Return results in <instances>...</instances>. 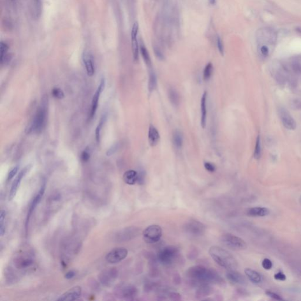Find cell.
Wrapping results in <instances>:
<instances>
[{
	"label": "cell",
	"instance_id": "cell-1",
	"mask_svg": "<svg viewBox=\"0 0 301 301\" xmlns=\"http://www.w3.org/2000/svg\"><path fill=\"white\" fill-rule=\"evenodd\" d=\"M256 39L260 57L263 59L267 58L277 43L276 31L271 28H262L256 32Z\"/></svg>",
	"mask_w": 301,
	"mask_h": 301
},
{
	"label": "cell",
	"instance_id": "cell-2",
	"mask_svg": "<svg viewBox=\"0 0 301 301\" xmlns=\"http://www.w3.org/2000/svg\"><path fill=\"white\" fill-rule=\"evenodd\" d=\"M209 254L213 260L227 270H235L238 266L236 259L228 251L218 246H212Z\"/></svg>",
	"mask_w": 301,
	"mask_h": 301
},
{
	"label": "cell",
	"instance_id": "cell-3",
	"mask_svg": "<svg viewBox=\"0 0 301 301\" xmlns=\"http://www.w3.org/2000/svg\"><path fill=\"white\" fill-rule=\"evenodd\" d=\"M186 277L192 286H198L208 283L209 269L203 265H194L186 272Z\"/></svg>",
	"mask_w": 301,
	"mask_h": 301
},
{
	"label": "cell",
	"instance_id": "cell-4",
	"mask_svg": "<svg viewBox=\"0 0 301 301\" xmlns=\"http://www.w3.org/2000/svg\"><path fill=\"white\" fill-rule=\"evenodd\" d=\"M46 106V103L43 101V103L37 110L34 118L30 124L27 125L25 129L27 133L31 132L40 133L43 131L47 121V111Z\"/></svg>",
	"mask_w": 301,
	"mask_h": 301
},
{
	"label": "cell",
	"instance_id": "cell-5",
	"mask_svg": "<svg viewBox=\"0 0 301 301\" xmlns=\"http://www.w3.org/2000/svg\"><path fill=\"white\" fill-rule=\"evenodd\" d=\"M179 249L174 245L163 248L157 254V260L162 265H171L175 263L179 256Z\"/></svg>",
	"mask_w": 301,
	"mask_h": 301
},
{
	"label": "cell",
	"instance_id": "cell-6",
	"mask_svg": "<svg viewBox=\"0 0 301 301\" xmlns=\"http://www.w3.org/2000/svg\"><path fill=\"white\" fill-rule=\"evenodd\" d=\"M221 240L226 247L234 250H244L247 247V243L243 239L230 233L223 234Z\"/></svg>",
	"mask_w": 301,
	"mask_h": 301
},
{
	"label": "cell",
	"instance_id": "cell-7",
	"mask_svg": "<svg viewBox=\"0 0 301 301\" xmlns=\"http://www.w3.org/2000/svg\"><path fill=\"white\" fill-rule=\"evenodd\" d=\"M184 230L188 235L192 237L203 235L206 231V226L199 221L191 219L188 221L183 226Z\"/></svg>",
	"mask_w": 301,
	"mask_h": 301
},
{
	"label": "cell",
	"instance_id": "cell-8",
	"mask_svg": "<svg viewBox=\"0 0 301 301\" xmlns=\"http://www.w3.org/2000/svg\"><path fill=\"white\" fill-rule=\"evenodd\" d=\"M162 235V230L158 225H151L143 231V238L147 244H155L158 242Z\"/></svg>",
	"mask_w": 301,
	"mask_h": 301
},
{
	"label": "cell",
	"instance_id": "cell-9",
	"mask_svg": "<svg viewBox=\"0 0 301 301\" xmlns=\"http://www.w3.org/2000/svg\"><path fill=\"white\" fill-rule=\"evenodd\" d=\"M137 288L131 285L124 284L119 286L116 290L117 295L125 300H133L138 295Z\"/></svg>",
	"mask_w": 301,
	"mask_h": 301
},
{
	"label": "cell",
	"instance_id": "cell-10",
	"mask_svg": "<svg viewBox=\"0 0 301 301\" xmlns=\"http://www.w3.org/2000/svg\"><path fill=\"white\" fill-rule=\"evenodd\" d=\"M128 255V250L123 247L113 249L107 254L106 260L110 263H117L124 260Z\"/></svg>",
	"mask_w": 301,
	"mask_h": 301
},
{
	"label": "cell",
	"instance_id": "cell-11",
	"mask_svg": "<svg viewBox=\"0 0 301 301\" xmlns=\"http://www.w3.org/2000/svg\"><path fill=\"white\" fill-rule=\"evenodd\" d=\"M279 117L285 128L289 130H294L296 128V123L291 114L284 108L278 109Z\"/></svg>",
	"mask_w": 301,
	"mask_h": 301
},
{
	"label": "cell",
	"instance_id": "cell-12",
	"mask_svg": "<svg viewBox=\"0 0 301 301\" xmlns=\"http://www.w3.org/2000/svg\"><path fill=\"white\" fill-rule=\"evenodd\" d=\"M105 87V78H102L100 82V84L99 86L98 87L94 96L92 99V103H91V111L89 114V117L91 119H92L95 115L98 106V102H99V96L102 92L104 91Z\"/></svg>",
	"mask_w": 301,
	"mask_h": 301
},
{
	"label": "cell",
	"instance_id": "cell-13",
	"mask_svg": "<svg viewBox=\"0 0 301 301\" xmlns=\"http://www.w3.org/2000/svg\"><path fill=\"white\" fill-rule=\"evenodd\" d=\"M45 189V183L44 182L42 185L40 191L38 192L37 195L34 198V199H33L32 201L31 202V203L30 204V206H29V210H28V214H27V216L26 222H25V228H26V230L27 229V227H28V223H29V222L30 218H31V216L32 215V214L33 212H34V211L35 210V209L37 207V206L40 203L41 200V199H42V198H43V195L44 194Z\"/></svg>",
	"mask_w": 301,
	"mask_h": 301
},
{
	"label": "cell",
	"instance_id": "cell-14",
	"mask_svg": "<svg viewBox=\"0 0 301 301\" xmlns=\"http://www.w3.org/2000/svg\"><path fill=\"white\" fill-rule=\"evenodd\" d=\"M140 233V229L135 226H131L124 229L118 234V239L120 241H126L135 238Z\"/></svg>",
	"mask_w": 301,
	"mask_h": 301
},
{
	"label": "cell",
	"instance_id": "cell-15",
	"mask_svg": "<svg viewBox=\"0 0 301 301\" xmlns=\"http://www.w3.org/2000/svg\"><path fill=\"white\" fill-rule=\"evenodd\" d=\"M82 293V289L79 286H74L62 294L57 300L59 301H72L78 299Z\"/></svg>",
	"mask_w": 301,
	"mask_h": 301
},
{
	"label": "cell",
	"instance_id": "cell-16",
	"mask_svg": "<svg viewBox=\"0 0 301 301\" xmlns=\"http://www.w3.org/2000/svg\"><path fill=\"white\" fill-rule=\"evenodd\" d=\"M118 271L115 269H110L104 271L99 275V280L101 282L105 285H110L117 278Z\"/></svg>",
	"mask_w": 301,
	"mask_h": 301
},
{
	"label": "cell",
	"instance_id": "cell-17",
	"mask_svg": "<svg viewBox=\"0 0 301 301\" xmlns=\"http://www.w3.org/2000/svg\"><path fill=\"white\" fill-rule=\"evenodd\" d=\"M29 168H30L29 165H28L26 167H25L24 169H22L21 171V172L18 174L17 177L14 179L13 184L11 186L10 192V195H9V200H11L15 197L16 193L17 192L18 186L21 183V181H22V179L24 177V176L26 175L27 172L29 171Z\"/></svg>",
	"mask_w": 301,
	"mask_h": 301
},
{
	"label": "cell",
	"instance_id": "cell-18",
	"mask_svg": "<svg viewBox=\"0 0 301 301\" xmlns=\"http://www.w3.org/2000/svg\"><path fill=\"white\" fill-rule=\"evenodd\" d=\"M228 281L233 285H244L246 282V279L243 275L235 270H228L225 274Z\"/></svg>",
	"mask_w": 301,
	"mask_h": 301
},
{
	"label": "cell",
	"instance_id": "cell-19",
	"mask_svg": "<svg viewBox=\"0 0 301 301\" xmlns=\"http://www.w3.org/2000/svg\"><path fill=\"white\" fill-rule=\"evenodd\" d=\"M82 61L85 65L88 75L92 77L95 74V66L92 55L88 51H85L83 52Z\"/></svg>",
	"mask_w": 301,
	"mask_h": 301
},
{
	"label": "cell",
	"instance_id": "cell-20",
	"mask_svg": "<svg viewBox=\"0 0 301 301\" xmlns=\"http://www.w3.org/2000/svg\"><path fill=\"white\" fill-rule=\"evenodd\" d=\"M214 293V289L210 284H204L197 286L195 292V297L198 299H202L204 298L210 296Z\"/></svg>",
	"mask_w": 301,
	"mask_h": 301
},
{
	"label": "cell",
	"instance_id": "cell-21",
	"mask_svg": "<svg viewBox=\"0 0 301 301\" xmlns=\"http://www.w3.org/2000/svg\"><path fill=\"white\" fill-rule=\"evenodd\" d=\"M160 140V135L158 129L153 125H150L148 131V142L149 145L154 147L157 145Z\"/></svg>",
	"mask_w": 301,
	"mask_h": 301
},
{
	"label": "cell",
	"instance_id": "cell-22",
	"mask_svg": "<svg viewBox=\"0 0 301 301\" xmlns=\"http://www.w3.org/2000/svg\"><path fill=\"white\" fill-rule=\"evenodd\" d=\"M207 92L205 91L202 96L201 101H200V109H201V118H200V124L203 128H205L207 124Z\"/></svg>",
	"mask_w": 301,
	"mask_h": 301
},
{
	"label": "cell",
	"instance_id": "cell-23",
	"mask_svg": "<svg viewBox=\"0 0 301 301\" xmlns=\"http://www.w3.org/2000/svg\"><path fill=\"white\" fill-rule=\"evenodd\" d=\"M123 179L124 182L128 185H134L138 182V173L134 170H128L124 173L123 175Z\"/></svg>",
	"mask_w": 301,
	"mask_h": 301
},
{
	"label": "cell",
	"instance_id": "cell-24",
	"mask_svg": "<svg viewBox=\"0 0 301 301\" xmlns=\"http://www.w3.org/2000/svg\"><path fill=\"white\" fill-rule=\"evenodd\" d=\"M270 211L265 207H254L251 208L247 211V214L251 216H265L268 215Z\"/></svg>",
	"mask_w": 301,
	"mask_h": 301
},
{
	"label": "cell",
	"instance_id": "cell-25",
	"mask_svg": "<svg viewBox=\"0 0 301 301\" xmlns=\"http://www.w3.org/2000/svg\"><path fill=\"white\" fill-rule=\"evenodd\" d=\"M168 98L172 105L177 107L179 105L180 98L177 91L173 87L169 88L168 90Z\"/></svg>",
	"mask_w": 301,
	"mask_h": 301
},
{
	"label": "cell",
	"instance_id": "cell-26",
	"mask_svg": "<svg viewBox=\"0 0 301 301\" xmlns=\"http://www.w3.org/2000/svg\"><path fill=\"white\" fill-rule=\"evenodd\" d=\"M245 274L247 277L254 284H259L262 281L260 275L255 270L251 268H246L245 270Z\"/></svg>",
	"mask_w": 301,
	"mask_h": 301
},
{
	"label": "cell",
	"instance_id": "cell-27",
	"mask_svg": "<svg viewBox=\"0 0 301 301\" xmlns=\"http://www.w3.org/2000/svg\"><path fill=\"white\" fill-rule=\"evenodd\" d=\"M290 67L294 74L301 77V57L292 58L290 61Z\"/></svg>",
	"mask_w": 301,
	"mask_h": 301
},
{
	"label": "cell",
	"instance_id": "cell-28",
	"mask_svg": "<svg viewBox=\"0 0 301 301\" xmlns=\"http://www.w3.org/2000/svg\"><path fill=\"white\" fill-rule=\"evenodd\" d=\"M275 79L276 80V82L279 86L283 87L285 85L286 83L287 76L283 68H282V70H278L275 72Z\"/></svg>",
	"mask_w": 301,
	"mask_h": 301
},
{
	"label": "cell",
	"instance_id": "cell-29",
	"mask_svg": "<svg viewBox=\"0 0 301 301\" xmlns=\"http://www.w3.org/2000/svg\"><path fill=\"white\" fill-rule=\"evenodd\" d=\"M157 86V78L155 71L150 68L149 73L148 80V91L149 92H152L155 91Z\"/></svg>",
	"mask_w": 301,
	"mask_h": 301
},
{
	"label": "cell",
	"instance_id": "cell-30",
	"mask_svg": "<svg viewBox=\"0 0 301 301\" xmlns=\"http://www.w3.org/2000/svg\"><path fill=\"white\" fill-rule=\"evenodd\" d=\"M172 141L174 146L179 149L182 147L183 145V136L181 131L175 130L172 135Z\"/></svg>",
	"mask_w": 301,
	"mask_h": 301
},
{
	"label": "cell",
	"instance_id": "cell-31",
	"mask_svg": "<svg viewBox=\"0 0 301 301\" xmlns=\"http://www.w3.org/2000/svg\"><path fill=\"white\" fill-rule=\"evenodd\" d=\"M140 52H141V55L142 57V58H143L145 64L147 65V66L149 69L151 68L152 64H151V59L150 58V55H149V54L147 49L146 48L145 46L143 44H141L140 45Z\"/></svg>",
	"mask_w": 301,
	"mask_h": 301
},
{
	"label": "cell",
	"instance_id": "cell-32",
	"mask_svg": "<svg viewBox=\"0 0 301 301\" xmlns=\"http://www.w3.org/2000/svg\"><path fill=\"white\" fill-rule=\"evenodd\" d=\"M132 42V51L133 58L135 61H137L139 58V46L137 37H131Z\"/></svg>",
	"mask_w": 301,
	"mask_h": 301
},
{
	"label": "cell",
	"instance_id": "cell-33",
	"mask_svg": "<svg viewBox=\"0 0 301 301\" xmlns=\"http://www.w3.org/2000/svg\"><path fill=\"white\" fill-rule=\"evenodd\" d=\"M106 121V116L103 115L102 118L100 119L96 128L95 129V140L98 144L100 142V139H101V130L103 127V125H104L105 122Z\"/></svg>",
	"mask_w": 301,
	"mask_h": 301
},
{
	"label": "cell",
	"instance_id": "cell-34",
	"mask_svg": "<svg viewBox=\"0 0 301 301\" xmlns=\"http://www.w3.org/2000/svg\"><path fill=\"white\" fill-rule=\"evenodd\" d=\"M8 50V46L7 44L4 42L1 43V56H0V61L3 64L4 62H6L8 60V55H7V51Z\"/></svg>",
	"mask_w": 301,
	"mask_h": 301
},
{
	"label": "cell",
	"instance_id": "cell-35",
	"mask_svg": "<svg viewBox=\"0 0 301 301\" xmlns=\"http://www.w3.org/2000/svg\"><path fill=\"white\" fill-rule=\"evenodd\" d=\"M214 71L213 65L211 62H209L205 66L203 71V78L205 81H208L212 75Z\"/></svg>",
	"mask_w": 301,
	"mask_h": 301
},
{
	"label": "cell",
	"instance_id": "cell-36",
	"mask_svg": "<svg viewBox=\"0 0 301 301\" xmlns=\"http://www.w3.org/2000/svg\"><path fill=\"white\" fill-rule=\"evenodd\" d=\"M32 264V260L31 258H26L20 259L17 263V266L19 268H26Z\"/></svg>",
	"mask_w": 301,
	"mask_h": 301
},
{
	"label": "cell",
	"instance_id": "cell-37",
	"mask_svg": "<svg viewBox=\"0 0 301 301\" xmlns=\"http://www.w3.org/2000/svg\"><path fill=\"white\" fill-rule=\"evenodd\" d=\"M262 154V148H261V142H260V136H258L256 141L255 147L254 150V157L256 159H259Z\"/></svg>",
	"mask_w": 301,
	"mask_h": 301
},
{
	"label": "cell",
	"instance_id": "cell-38",
	"mask_svg": "<svg viewBox=\"0 0 301 301\" xmlns=\"http://www.w3.org/2000/svg\"><path fill=\"white\" fill-rule=\"evenodd\" d=\"M6 216V212L4 210H2L0 213V234L1 236H3L6 231L5 226V218Z\"/></svg>",
	"mask_w": 301,
	"mask_h": 301
},
{
	"label": "cell",
	"instance_id": "cell-39",
	"mask_svg": "<svg viewBox=\"0 0 301 301\" xmlns=\"http://www.w3.org/2000/svg\"><path fill=\"white\" fill-rule=\"evenodd\" d=\"M52 94L54 97L59 99H63L65 96L63 91L58 88H53L52 90Z\"/></svg>",
	"mask_w": 301,
	"mask_h": 301
},
{
	"label": "cell",
	"instance_id": "cell-40",
	"mask_svg": "<svg viewBox=\"0 0 301 301\" xmlns=\"http://www.w3.org/2000/svg\"><path fill=\"white\" fill-rule=\"evenodd\" d=\"M291 106L295 110L301 111V99L299 98L292 99L291 101Z\"/></svg>",
	"mask_w": 301,
	"mask_h": 301
},
{
	"label": "cell",
	"instance_id": "cell-41",
	"mask_svg": "<svg viewBox=\"0 0 301 301\" xmlns=\"http://www.w3.org/2000/svg\"><path fill=\"white\" fill-rule=\"evenodd\" d=\"M262 266L266 270H270L272 268L273 263L272 261L268 258H265L262 262Z\"/></svg>",
	"mask_w": 301,
	"mask_h": 301
},
{
	"label": "cell",
	"instance_id": "cell-42",
	"mask_svg": "<svg viewBox=\"0 0 301 301\" xmlns=\"http://www.w3.org/2000/svg\"><path fill=\"white\" fill-rule=\"evenodd\" d=\"M204 167L207 171L210 172H214L216 170L215 166L213 163L209 162H204Z\"/></svg>",
	"mask_w": 301,
	"mask_h": 301
},
{
	"label": "cell",
	"instance_id": "cell-43",
	"mask_svg": "<svg viewBox=\"0 0 301 301\" xmlns=\"http://www.w3.org/2000/svg\"><path fill=\"white\" fill-rule=\"evenodd\" d=\"M139 29V25L137 22L133 24L131 31V37H137L138 36Z\"/></svg>",
	"mask_w": 301,
	"mask_h": 301
},
{
	"label": "cell",
	"instance_id": "cell-44",
	"mask_svg": "<svg viewBox=\"0 0 301 301\" xmlns=\"http://www.w3.org/2000/svg\"><path fill=\"white\" fill-rule=\"evenodd\" d=\"M216 43H217V47H218V49L220 52V54L223 56L224 55V48H223V43H222V40L221 39V38L218 36L217 37V40H216Z\"/></svg>",
	"mask_w": 301,
	"mask_h": 301
},
{
	"label": "cell",
	"instance_id": "cell-45",
	"mask_svg": "<svg viewBox=\"0 0 301 301\" xmlns=\"http://www.w3.org/2000/svg\"><path fill=\"white\" fill-rule=\"evenodd\" d=\"M266 294L270 296V298H271L272 299H274L275 300H283V299L281 298V296H279V295L277 294L276 293H274L272 291H266Z\"/></svg>",
	"mask_w": 301,
	"mask_h": 301
},
{
	"label": "cell",
	"instance_id": "cell-46",
	"mask_svg": "<svg viewBox=\"0 0 301 301\" xmlns=\"http://www.w3.org/2000/svg\"><path fill=\"white\" fill-rule=\"evenodd\" d=\"M18 168L17 166L16 167H14V168H13L9 172L8 175V177H7V181H10L14 177V176H15V175L17 174L18 172Z\"/></svg>",
	"mask_w": 301,
	"mask_h": 301
},
{
	"label": "cell",
	"instance_id": "cell-47",
	"mask_svg": "<svg viewBox=\"0 0 301 301\" xmlns=\"http://www.w3.org/2000/svg\"><path fill=\"white\" fill-rule=\"evenodd\" d=\"M154 53L156 55V57L160 60H163L164 59V56L162 54V52H161V51L160 50V49L159 48H158L157 47H154Z\"/></svg>",
	"mask_w": 301,
	"mask_h": 301
},
{
	"label": "cell",
	"instance_id": "cell-48",
	"mask_svg": "<svg viewBox=\"0 0 301 301\" xmlns=\"http://www.w3.org/2000/svg\"><path fill=\"white\" fill-rule=\"evenodd\" d=\"M90 158V154L87 149L84 150L81 154V159L83 162H87Z\"/></svg>",
	"mask_w": 301,
	"mask_h": 301
},
{
	"label": "cell",
	"instance_id": "cell-49",
	"mask_svg": "<svg viewBox=\"0 0 301 301\" xmlns=\"http://www.w3.org/2000/svg\"><path fill=\"white\" fill-rule=\"evenodd\" d=\"M138 173V182L140 184H143L144 182V181H145V171H143V170H141Z\"/></svg>",
	"mask_w": 301,
	"mask_h": 301
},
{
	"label": "cell",
	"instance_id": "cell-50",
	"mask_svg": "<svg viewBox=\"0 0 301 301\" xmlns=\"http://www.w3.org/2000/svg\"><path fill=\"white\" fill-rule=\"evenodd\" d=\"M274 278L277 280H279V281H285L286 278L285 275L281 272H278L277 274H275L274 275Z\"/></svg>",
	"mask_w": 301,
	"mask_h": 301
},
{
	"label": "cell",
	"instance_id": "cell-51",
	"mask_svg": "<svg viewBox=\"0 0 301 301\" xmlns=\"http://www.w3.org/2000/svg\"><path fill=\"white\" fill-rule=\"evenodd\" d=\"M117 149H118V146H117V144H116V145H114V146H112L111 148H110L109 149V150H108V151H107V153H106L107 155L108 156H111V155H112L113 154H114V152L117 151Z\"/></svg>",
	"mask_w": 301,
	"mask_h": 301
},
{
	"label": "cell",
	"instance_id": "cell-52",
	"mask_svg": "<svg viewBox=\"0 0 301 301\" xmlns=\"http://www.w3.org/2000/svg\"><path fill=\"white\" fill-rule=\"evenodd\" d=\"M76 275V272L74 271H70L68 272L65 275V278L67 279H70L73 278Z\"/></svg>",
	"mask_w": 301,
	"mask_h": 301
},
{
	"label": "cell",
	"instance_id": "cell-53",
	"mask_svg": "<svg viewBox=\"0 0 301 301\" xmlns=\"http://www.w3.org/2000/svg\"><path fill=\"white\" fill-rule=\"evenodd\" d=\"M208 1H209V3H210L211 5L213 6V5H214V4H215L216 0H208Z\"/></svg>",
	"mask_w": 301,
	"mask_h": 301
},
{
	"label": "cell",
	"instance_id": "cell-54",
	"mask_svg": "<svg viewBox=\"0 0 301 301\" xmlns=\"http://www.w3.org/2000/svg\"><path fill=\"white\" fill-rule=\"evenodd\" d=\"M298 31H299L300 33H301V28H299V29H298Z\"/></svg>",
	"mask_w": 301,
	"mask_h": 301
}]
</instances>
